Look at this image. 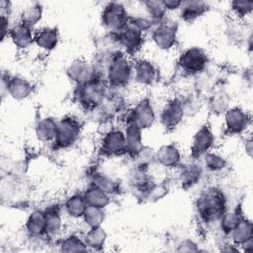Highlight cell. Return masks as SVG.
I'll use <instances>...</instances> for the list:
<instances>
[{
    "label": "cell",
    "instance_id": "obj_43",
    "mask_svg": "<svg viewBox=\"0 0 253 253\" xmlns=\"http://www.w3.org/2000/svg\"><path fill=\"white\" fill-rule=\"evenodd\" d=\"M243 148L245 151V154L251 158L252 157V153H253V142H252V138L251 135H246L245 134V139H244V143H243Z\"/></svg>",
    "mask_w": 253,
    "mask_h": 253
},
{
    "label": "cell",
    "instance_id": "obj_19",
    "mask_svg": "<svg viewBox=\"0 0 253 253\" xmlns=\"http://www.w3.org/2000/svg\"><path fill=\"white\" fill-rule=\"evenodd\" d=\"M43 211L45 213V235L54 242L61 237L63 229L62 204H50Z\"/></svg>",
    "mask_w": 253,
    "mask_h": 253
},
{
    "label": "cell",
    "instance_id": "obj_14",
    "mask_svg": "<svg viewBox=\"0 0 253 253\" xmlns=\"http://www.w3.org/2000/svg\"><path fill=\"white\" fill-rule=\"evenodd\" d=\"M215 134L209 122L204 123L194 133L190 145V157L200 160L207 152L213 149Z\"/></svg>",
    "mask_w": 253,
    "mask_h": 253
},
{
    "label": "cell",
    "instance_id": "obj_30",
    "mask_svg": "<svg viewBox=\"0 0 253 253\" xmlns=\"http://www.w3.org/2000/svg\"><path fill=\"white\" fill-rule=\"evenodd\" d=\"M228 239L234 245L240 248L248 240L253 239V223L252 220L244 216L238 224L228 234Z\"/></svg>",
    "mask_w": 253,
    "mask_h": 253
},
{
    "label": "cell",
    "instance_id": "obj_38",
    "mask_svg": "<svg viewBox=\"0 0 253 253\" xmlns=\"http://www.w3.org/2000/svg\"><path fill=\"white\" fill-rule=\"evenodd\" d=\"M105 218H106L105 209H99V208L88 206L81 220L87 228H90L95 226H101Z\"/></svg>",
    "mask_w": 253,
    "mask_h": 253
},
{
    "label": "cell",
    "instance_id": "obj_36",
    "mask_svg": "<svg viewBox=\"0 0 253 253\" xmlns=\"http://www.w3.org/2000/svg\"><path fill=\"white\" fill-rule=\"evenodd\" d=\"M140 5L143 7L145 17L148 18L153 25H156L165 19H167L168 12L166 11L163 1L158 0H146L140 2Z\"/></svg>",
    "mask_w": 253,
    "mask_h": 253
},
{
    "label": "cell",
    "instance_id": "obj_35",
    "mask_svg": "<svg viewBox=\"0 0 253 253\" xmlns=\"http://www.w3.org/2000/svg\"><path fill=\"white\" fill-rule=\"evenodd\" d=\"M19 16L20 22L35 29L43 17V6L40 2L30 3L22 9Z\"/></svg>",
    "mask_w": 253,
    "mask_h": 253
},
{
    "label": "cell",
    "instance_id": "obj_9",
    "mask_svg": "<svg viewBox=\"0 0 253 253\" xmlns=\"http://www.w3.org/2000/svg\"><path fill=\"white\" fill-rule=\"evenodd\" d=\"M157 120L155 108L148 97L139 99L124 114V122H131L142 130L151 128Z\"/></svg>",
    "mask_w": 253,
    "mask_h": 253
},
{
    "label": "cell",
    "instance_id": "obj_7",
    "mask_svg": "<svg viewBox=\"0 0 253 253\" xmlns=\"http://www.w3.org/2000/svg\"><path fill=\"white\" fill-rule=\"evenodd\" d=\"M83 124L74 115H65L58 120L56 137L52 143L56 149H68L78 140L82 132Z\"/></svg>",
    "mask_w": 253,
    "mask_h": 253
},
{
    "label": "cell",
    "instance_id": "obj_21",
    "mask_svg": "<svg viewBox=\"0 0 253 253\" xmlns=\"http://www.w3.org/2000/svg\"><path fill=\"white\" fill-rule=\"evenodd\" d=\"M60 41V33L55 26H43L35 30V45L48 53L54 50Z\"/></svg>",
    "mask_w": 253,
    "mask_h": 253
},
{
    "label": "cell",
    "instance_id": "obj_27",
    "mask_svg": "<svg viewBox=\"0 0 253 253\" xmlns=\"http://www.w3.org/2000/svg\"><path fill=\"white\" fill-rule=\"evenodd\" d=\"M87 204L82 193H74L68 196L62 203L63 212L71 219H81L86 209Z\"/></svg>",
    "mask_w": 253,
    "mask_h": 253
},
{
    "label": "cell",
    "instance_id": "obj_37",
    "mask_svg": "<svg viewBox=\"0 0 253 253\" xmlns=\"http://www.w3.org/2000/svg\"><path fill=\"white\" fill-rule=\"evenodd\" d=\"M229 11L233 19L246 22L247 18L252 15L253 1L251 0H234L229 2Z\"/></svg>",
    "mask_w": 253,
    "mask_h": 253
},
{
    "label": "cell",
    "instance_id": "obj_1",
    "mask_svg": "<svg viewBox=\"0 0 253 253\" xmlns=\"http://www.w3.org/2000/svg\"><path fill=\"white\" fill-rule=\"evenodd\" d=\"M228 201L224 192L217 186H207L197 196L194 204L198 219L205 225L218 222L228 210Z\"/></svg>",
    "mask_w": 253,
    "mask_h": 253
},
{
    "label": "cell",
    "instance_id": "obj_8",
    "mask_svg": "<svg viewBox=\"0 0 253 253\" xmlns=\"http://www.w3.org/2000/svg\"><path fill=\"white\" fill-rule=\"evenodd\" d=\"M98 153L104 158H115L126 155V142L124 128L113 126L101 134Z\"/></svg>",
    "mask_w": 253,
    "mask_h": 253
},
{
    "label": "cell",
    "instance_id": "obj_10",
    "mask_svg": "<svg viewBox=\"0 0 253 253\" xmlns=\"http://www.w3.org/2000/svg\"><path fill=\"white\" fill-rule=\"evenodd\" d=\"M35 90L34 83L21 75H12L2 72L1 96L7 95L16 101H24L32 96Z\"/></svg>",
    "mask_w": 253,
    "mask_h": 253
},
{
    "label": "cell",
    "instance_id": "obj_20",
    "mask_svg": "<svg viewBox=\"0 0 253 253\" xmlns=\"http://www.w3.org/2000/svg\"><path fill=\"white\" fill-rule=\"evenodd\" d=\"M65 75L75 86L84 84L95 77L91 63L82 57L74 58L68 63Z\"/></svg>",
    "mask_w": 253,
    "mask_h": 253
},
{
    "label": "cell",
    "instance_id": "obj_17",
    "mask_svg": "<svg viewBox=\"0 0 253 253\" xmlns=\"http://www.w3.org/2000/svg\"><path fill=\"white\" fill-rule=\"evenodd\" d=\"M154 162L162 168L175 170L183 163L181 149L173 142L162 144L154 151Z\"/></svg>",
    "mask_w": 253,
    "mask_h": 253
},
{
    "label": "cell",
    "instance_id": "obj_22",
    "mask_svg": "<svg viewBox=\"0 0 253 253\" xmlns=\"http://www.w3.org/2000/svg\"><path fill=\"white\" fill-rule=\"evenodd\" d=\"M124 131L126 142V156L133 159L145 146L143 144V130L131 122H124Z\"/></svg>",
    "mask_w": 253,
    "mask_h": 253
},
{
    "label": "cell",
    "instance_id": "obj_16",
    "mask_svg": "<svg viewBox=\"0 0 253 253\" xmlns=\"http://www.w3.org/2000/svg\"><path fill=\"white\" fill-rule=\"evenodd\" d=\"M176 170V182L185 191L200 184L206 173L201 161L194 159H191L190 162L182 163Z\"/></svg>",
    "mask_w": 253,
    "mask_h": 253
},
{
    "label": "cell",
    "instance_id": "obj_5",
    "mask_svg": "<svg viewBox=\"0 0 253 253\" xmlns=\"http://www.w3.org/2000/svg\"><path fill=\"white\" fill-rule=\"evenodd\" d=\"M145 34L129 18L126 26L115 35L119 48L133 59L137 57L145 42Z\"/></svg>",
    "mask_w": 253,
    "mask_h": 253
},
{
    "label": "cell",
    "instance_id": "obj_29",
    "mask_svg": "<svg viewBox=\"0 0 253 253\" xmlns=\"http://www.w3.org/2000/svg\"><path fill=\"white\" fill-rule=\"evenodd\" d=\"M90 184L98 187L111 197L119 195L122 191L121 184L118 180L101 171H95L91 174Z\"/></svg>",
    "mask_w": 253,
    "mask_h": 253
},
{
    "label": "cell",
    "instance_id": "obj_39",
    "mask_svg": "<svg viewBox=\"0 0 253 253\" xmlns=\"http://www.w3.org/2000/svg\"><path fill=\"white\" fill-rule=\"evenodd\" d=\"M176 251H178V252H198V251H200V248L196 241H194L193 239H190V238H186V239H182L178 243Z\"/></svg>",
    "mask_w": 253,
    "mask_h": 253
},
{
    "label": "cell",
    "instance_id": "obj_25",
    "mask_svg": "<svg viewBox=\"0 0 253 253\" xmlns=\"http://www.w3.org/2000/svg\"><path fill=\"white\" fill-rule=\"evenodd\" d=\"M210 112L218 117L222 116L230 107V97L223 87H213L208 96Z\"/></svg>",
    "mask_w": 253,
    "mask_h": 253
},
{
    "label": "cell",
    "instance_id": "obj_32",
    "mask_svg": "<svg viewBox=\"0 0 253 253\" xmlns=\"http://www.w3.org/2000/svg\"><path fill=\"white\" fill-rule=\"evenodd\" d=\"M83 238L88 251H102L106 245L108 234L101 225L87 228L83 234Z\"/></svg>",
    "mask_w": 253,
    "mask_h": 253
},
{
    "label": "cell",
    "instance_id": "obj_3",
    "mask_svg": "<svg viewBox=\"0 0 253 253\" xmlns=\"http://www.w3.org/2000/svg\"><path fill=\"white\" fill-rule=\"evenodd\" d=\"M105 81L113 90H124L132 82V58L116 51L108 64Z\"/></svg>",
    "mask_w": 253,
    "mask_h": 253
},
{
    "label": "cell",
    "instance_id": "obj_13",
    "mask_svg": "<svg viewBox=\"0 0 253 253\" xmlns=\"http://www.w3.org/2000/svg\"><path fill=\"white\" fill-rule=\"evenodd\" d=\"M186 112L180 97L168 99L161 107L158 115L159 123L167 131L176 129L184 121Z\"/></svg>",
    "mask_w": 253,
    "mask_h": 253
},
{
    "label": "cell",
    "instance_id": "obj_26",
    "mask_svg": "<svg viewBox=\"0 0 253 253\" xmlns=\"http://www.w3.org/2000/svg\"><path fill=\"white\" fill-rule=\"evenodd\" d=\"M24 229L28 237L45 235V213L43 209H35L29 213L24 224Z\"/></svg>",
    "mask_w": 253,
    "mask_h": 253
},
{
    "label": "cell",
    "instance_id": "obj_15",
    "mask_svg": "<svg viewBox=\"0 0 253 253\" xmlns=\"http://www.w3.org/2000/svg\"><path fill=\"white\" fill-rule=\"evenodd\" d=\"M160 79L157 65L146 57L137 56L132 59V81L139 86L151 87Z\"/></svg>",
    "mask_w": 253,
    "mask_h": 253
},
{
    "label": "cell",
    "instance_id": "obj_11",
    "mask_svg": "<svg viewBox=\"0 0 253 253\" xmlns=\"http://www.w3.org/2000/svg\"><path fill=\"white\" fill-rule=\"evenodd\" d=\"M150 38L158 49L162 51L172 50L178 43V23L165 19L152 27Z\"/></svg>",
    "mask_w": 253,
    "mask_h": 253
},
{
    "label": "cell",
    "instance_id": "obj_12",
    "mask_svg": "<svg viewBox=\"0 0 253 253\" xmlns=\"http://www.w3.org/2000/svg\"><path fill=\"white\" fill-rule=\"evenodd\" d=\"M223 116V128L227 135L246 134L252 124L251 114L240 106L229 107Z\"/></svg>",
    "mask_w": 253,
    "mask_h": 253
},
{
    "label": "cell",
    "instance_id": "obj_2",
    "mask_svg": "<svg viewBox=\"0 0 253 253\" xmlns=\"http://www.w3.org/2000/svg\"><path fill=\"white\" fill-rule=\"evenodd\" d=\"M110 92L111 88L104 79L94 77L84 84L75 86L73 99L82 110L92 114L105 103Z\"/></svg>",
    "mask_w": 253,
    "mask_h": 253
},
{
    "label": "cell",
    "instance_id": "obj_33",
    "mask_svg": "<svg viewBox=\"0 0 253 253\" xmlns=\"http://www.w3.org/2000/svg\"><path fill=\"white\" fill-rule=\"evenodd\" d=\"M55 244L60 252H81L88 251L83 235L78 233H68L64 236L59 237Z\"/></svg>",
    "mask_w": 253,
    "mask_h": 253
},
{
    "label": "cell",
    "instance_id": "obj_34",
    "mask_svg": "<svg viewBox=\"0 0 253 253\" xmlns=\"http://www.w3.org/2000/svg\"><path fill=\"white\" fill-rule=\"evenodd\" d=\"M244 216L245 215L241 210V206H238L232 210H227L217 222L220 233L224 237H228V234L231 232V230Z\"/></svg>",
    "mask_w": 253,
    "mask_h": 253
},
{
    "label": "cell",
    "instance_id": "obj_40",
    "mask_svg": "<svg viewBox=\"0 0 253 253\" xmlns=\"http://www.w3.org/2000/svg\"><path fill=\"white\" fill-rule=\"evenodd\" d=\"M13 24H11L10 17L1 15V41L4 42L8 38L9 31Z\"/></svg>",
    "mask_w": 253,
    "mask_h": 253
},
{
    "label": "cell",
    "instance_id": "obj_31",
    "mask_svg": "<svg viewBox=\"0 0 253 253\" xmlns=\"http://www.w3.org/2000/svg\"><path fill=\"white\" fill-rule=\"evenodd\" d=\"M82 194L87 206L89 207L106 209L112 202V197L110 195L90 183Z\"/></svg>",
    "mask_w": 253,
    "mask_h": 253
},
{
    "label": "cell",
    "instance_id": "obj_18",
    "mask_svg": "<svg viewBox=\"0 0 253 253\" xmlns=\"http://www.w3.org/2000/svg\"><path fill=\"white\" fill-rule=\"evenodd\" d=\"M12 44L20 51H26L35 45V29L18 21L13 24L8 38Z\"/></svg>",
    "mask_w": 253,
    "mask_h": 253
},
{
    "label": "cell",
    "instance_id": "obj_6",
    "mask_svg": "<svg viewBox=\"0 0 253 253\" xmlns=\"http://www.w3.org/2000/svg\"><path fill=\"white\" fill-rule=\"evenodd\" d=\"M129 18L130 14L124 3L112 1L102 7L100 23L106 32L117 34L126 26Z\"/></svg>",
    "mask_w": 253,
    "mask_h": 253
},
{
    "label": "cell",
    "instance_id": "obj_23",
    "mask_svg": "<svg viewBox=\"0 0 253 253\" xmlns=\"http://www.w3.org/2000/svg\"><path fill=\"white\" fill-rule=\"evenodd\" d=\"M211 6L206 1L201 0H188L183 1L181 8L179 9V18L181 21L187 24L195 23L197 20L206 15Z\"/></svg>",
    "mask_w": 253,
    "mask_h": 253
},
{
    "label": "cell",
    "instance_id": "obj_42",
    "mask_svg": "<svg viewBox=\"0 0 253 253\" xmlns=\"http://www.w3.org/2000/svg\"><path fill=\"white\" fill-rule=\"evenodd\" d=\"M0 10H1V15L11 17V14H12V11H13L12 2L2 0L1 3H0Z\"/></svg>",
    "mask_w": 253,
    "mask_h": 253
},
{
    "label": "cell",
    "instance_id": "obj_28",
    "mask_svg": "<svg viewBox=\"0 0 253 253\" xmlns=\"http://www.w3.org/2000/svg\"><path fill=\"white\" fill-rule=\"evenodd\" d=\"M200 161L206 173L210 174H221L228 167L227 158L220 152H217L213 149L207 152L200 159Z\"/></svg>",
    "mask_w": 253,
    "mask_h": 253
},
{
    "label": "cell",
    "instance_id": "obj_41",
    "mask_svg": "<svg viewBox=\"0 0 253 253\" xmlns=\"http://www.w3.org/2000/svg\"><path fill=\"white\" fill-rule=\"evenodd\" d=\"M182 0H163V4L167 12L179 11V9L182 6Z\"/></svg>",
    "mask_w": 253,
    "mask_h": 253
},
{
    "label": "cell",
    "instance_id": "obj_24",
    "mask_svg": "<svg viewBox=\"0 0 253 253\" xmlns=\"http://www.w3.org/2000/svg\"><path fill=\"white\" fill-rule=\"evenodd\" d=\"M58 121L51 116L41 118L35 126V135L42 143H53L57 133Z\"/></svg>",
    "mask_w": 253,
    "mask_h": 253
},
{
    "label": "cell",
    "instance_id": "obj_4",
    "mask_svg": "<svg viewBox=\"0 0 253 253\" xmlns=\"http://www.w3.org/2000/svg\"><path fill=\"white\" fill-rule=\"evenodd\" d=\"M209 54L205 48L192 45L184 48L177 58V68L185 77H196L208 69Z\"/></svg>",
    "mask_w": 253,
    "mask_h": 253
}]
</instances>
